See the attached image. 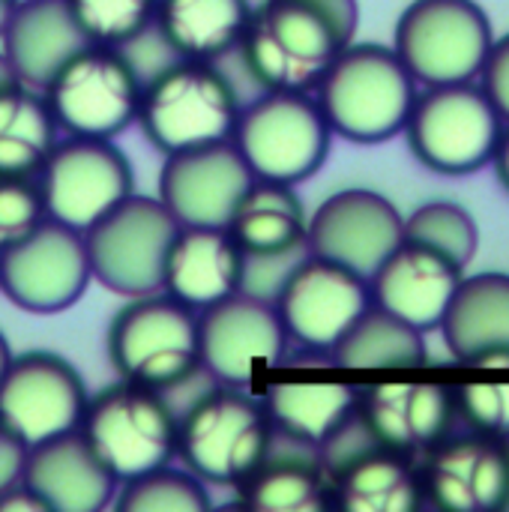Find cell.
I'll use <instances>...</instances> for the list:
<instances>
[{
	"instance_id": "6da1fadb",
	"label": "cell",
	"mask_w": 509,
	"mask_h": 512,
	"mask_svg": "<svg viewBox=\"0 0 509 512\" xmlns=\"http://www.w3.org/2000/svg\"><path fill=\"white\" fill-rule=\"evenodd\" d=\"M357 0H261L237 45L264 90L312 93L333 60L354 42Z\"/></svg>"
},
{
	"instance_id": "7a4b0ae2",
	"label": "cell",
	"mask_w": 509,
	"mask_h": 512,
	"mask_svg": "<svg viewBox=\"0 0 509 512\" xmlns=\"http://www.w3.org/2000/svg\"><path fill=\"white\" fill-rule=\"evenodd\" d=\"M312 93L333 135L354 144H381L405 129L417 81L393 48L351 42Z\"/></svg>"
},
{
	"instance_id": "3957f363",
	"label": "cell",
	"mask_w": 509,
	"mask_h": 512,
	"mask_svg": "<svg viewBox=\"0 0 509 512\" xmlns=\"http://www.w3.org/2000/svg\"><path fill=\"white\" fill-rule=\"evenodd\" d=\"M243 105L231 78L213 60H186L159 69L141 87L135 123L159 153H180L228 141Z\"/></svg>"
},
{
	"instance_id": "277c9868",
	"label": "cell",
	"mask_w": 509,
	"mask_h": 512,
	"mask_svg": "<svg viewBox=\"0 0 509 512\" xmlns=\"http://www.w3.org/2000/svg\"><path fill=\"white\" fill-rule=\"evenodd\" d=\"M273 432L261 399L225 384L177 417V459L201 483L237 489L267 459Z\"/></svg>"
},
{
	"instance_id": "5b68a950",
	"label": "cell",
	"mask_w": 509,
	"mask_h": 512,
	"mask_svg": "<svg viewBox=\"0 0 509 512\" xmlns=\"http://www.w3.org/2000/svg\"><path fill=\"white\" fill-rule=\"evenodd\" d=\"M108 360L123 381L174 390L201 369L198 312L165 291L132 297L108 324Z\"/></svg>"
},
{
	"instance_id": "8992f818",
	"label": "cell",
	"mask_w": 509,
	"mask_h": 512,
	"mask_svg": "<svg viewBox=\"0 0 509 512\" xmlns=\"http://www.w3.org/2000/svg\"><path fill=\"white\" fill-rule=\"evenodd\" d=\"M231 141L255 177L297 186L327 162L333 129L315 93L264 90L240 111Z\"/></svg>"
},
{
	"instance_id": "52a82bcc",
	"label": "cell",
	"mask_w": 509,
	"mask_h": 512,
	"mask_svg": "<svg viewBox=\"0 0 509 512\" xmlns=\"http://www.w3.org/2000/svg\"><path fill=\"white\" fill-rule=\"evenodd\" d=\"M402 132L420 165L444 177H465L492 162L504 117L474 81L435 84L417 93Z\"/></svg>"
},
{
	"instance_id": "ba28073f",
	"label": "cell",
	"mask_w": 509,
	"mask_h": 512,
	"mask_svg": "<svg viewBox=\"0 0 509 512\" xmlns=\"http://www.w3.org/2000/svg\"><path fill=\"white\" fill-rule=\"evenodd\" d=\"M495 42L477 0H411L393 30V51L417 84L474 81Z\"/></svg>"
},
{
	"instance_id": "9c48e42d",
	"label": "cell",
	"mask_w": 509,
	"mask_h": 512,
	"mask_svg": "<svg viewBox=\"0 0 509 512\" xmlns=\"http://www.w3.org/2000/svg\"><path fill=\"white\" fill-rule=\"evenodd\" d=\"M117 483L177 459V414L165 393L123 381L90 396L78 426Z\"/></svg>"
},
{
	"instance_id": "30bf717a",
	"label": "cell",
	"mask_w": 509,
	"mask_h": 512,
	"mask_svg": "<svg viewBox=\"0 0 509 512\" xmlns=\"http://www.w3.org/2000/svg\"><path fill=\"white\" fill-rule=\"evenodd\" d=\"M177 219L159 198L132 192L84 231L93 279L126 300L162 291Z\"/></svg>"
},
{
	"instance_id": "8fae6325",
	"label": "cell",
	"mask_w": 509,
	"mask_h": 512,
	"mask_svg": "<svg viewBox=\"0 0 509 512\" xmlns=\"http://www.w3.org/2000/svg\"><path fill=\"white\" fill-rule=\"evenodd\" d=\"M141 78L123 48L84 45L45 84L57 129L81 138H117L141 105Z\"/></svg>"
},
{
	"instance_id": "7c38bea8",
	"label": "cell",
	"mask_w": 509,
	"mask_h": 512,
	"mask_svg": "<svg viewBox=\"0 0 509 512\" xmlns=\"http://www.w3.org/2000/svg\"><path fill=\"white\" fill-rule=\"evenodd\" d=\"M90 282L84 231L51 216L27 237L0 249V294L27 315H60L72 309Z\"/></svg>"
},
{
	"instance_id": "4fadbf2b",
	"label": "cell",
	"mask_w": 509,
	"mask_h": 512,
	"mask_svg": "<svg viewBox=\"0 0 509 512\" xmlns=\"http://www.w3.org/2000/svg\"><path fill=\"white\" fill-rule=\"evenodd\" d=\"M36 177L48 216L75 231H87L135 192V171L114 138L57 141Z\"/></svg>"
},
{
	"instance_id": "5bb4252c",
	"label": "cell",
	"mask_w": 509,
	"mask_h": 512,
	"mask_svg": "<svg viewBox=\"0 0 509 512\" xmlns=\"http://www.w3.org/2000/svg\"><path fill=\"white\" fill-rule=\"evenodd\" d=\"M285 333L306 351H333L348 327L372 306L369 279L318 255H306L273 300Z\"/></svg>"
},
{
	"instance_id": "9a60e30c",
	"label": "cell",
	"mask_w": 509,
	"mask_h": 512,
	"mask_svg": "<svg viewBox=\"0 0 509 512\" xmlns=\"http://www.w3.org/2000/svg\"><path fill=\"white\" fill-rule=\"evenodd\" d=\"M90 393L81 372L60 354H15L0 378V423L30 447L81 426Z\"/></svg>"
},
{
	"instance_id": "2e32d148",
	"label": "cell",
	"mask_w": 509,
	"mask_h": 512,
	"mask_svg": "<svg viewBox=\"0 0 509 512\" xmlns=\"http://www.w3.org/2000/svg\"><path fill=\"white\" fill-rule=\"evenodd\" d=\"M405 240V216L375 189H339L306 222L312 255L369 279Z\"/></svg>"
},
{
	"instance_id": "e0dca14e",
	"label": "cell",
	"mask_w": 509,
	"mask_h": 512,
	"mask_svg": "<svg viewBox=\"0 0 509 512\" xmlns=\"http://www.w3.org/2000/svg\"><path fill=\"white\" fill-rule=\"evenodd\" d=\"M198 342L201 369L228 387H243L258 369H273L291 345L276 306L246 291L198 312Z\"/></svg>"
},
{
	"instance_id": "ac0fdd59",
	"label": "cell",
	"mask_w": 509,
	"mask_h": 512,
	"mask_svg": "<svg viewBox=\"0 0 509 512\" xmlns=\"http://www.w3.org/2000/svg\"><path fill=\"white\" fill-rule=\"evenodd\" d=\"M252 171L234 141H216L168 153L159 168V201L177 225L225 228L240 195L252 183Z\"/></svg>"
},
{
	"instance_id": "d6986e66",
	"label": "cell",
	"mask_w": 509,
	"mask_h": 512,
	"mask_svg": "<svg viewBox=\"0 0 509 512\" xmlns=\"http://www.w3.org/2000/svg\"><path fill=\"white\" fill-rule=\"evenodd\" d=\"M423 456L417 468L423 504L441 512H504L509 468L498 438L447 435Z\"/></svg>"
},
{
	"instance_id": "ffe728a7",
	"label": "cell",
	"mask_w": 509,
	"mask_h": 512,
	"mask_svg": "<svg viewBox=\"0 0 509 512\" xmlns=\"http://www.w3.org/2000/svg\"><path fill=\"white\" fill-rule=\"evenodd\" d=\"M357 411L387 450L408 459L444 441L459 417L453 390L426 381H387L366 387L357 396Z\"/></svg>"
},
{
	"instance_id": "44dd1931",
	"label": "cell",
	"mask_w": 509,
	"mask_h": 512,
	"mask_svg": "<svg viewBox=\"0 0 509 512\" xmlns=\"http://www.w3.org/2000/svg\"><path fill=\"white\" fill-rule=\"evenodd\" d=\"M24 483L48 512H99L114 504L117 477L81 429L54 435L27 450Z\"/></svg>"
},
{
	"instance_id": "7402d4cb",
	"label": "cell",
	"mask_w": 509,
	"mask_h": 512,
	"mask_svg": "<svg viewBox=\"0 0 509 512\" xmlns=\"http://www.w3.org/2000/svg\"><path fill=\"white\" fill-rule=\"evenodd\" d=\"M438 330L459 363L509 369V273L462 276Z\"/></svg>"
},
{
	"instance_id": "603a6c76",
	"label": "cell",
	"mask_w": 509,
	"mask_h": 512,
	"mask_svg": "<svg viewBox=\"0 0 509 512\" xmlns=\"http://www.w3.org/2000/svg\"><path fill=\"white\" fill-rule=\"evenodd\" d=\"M462 276L465 270L453 261L402 240V246L369 276V291L375 306L429 333L438 330Z\"/></svg>"
},
{
	"instance_id": "cb8c5ba5",
	"label": "cell",
	"mask_w": 509,
	"mask_h": 512,
	"mask_svg": "<svg viewBox=\"0 0 509 512\" xmlns=\"http://www.w3.org/2000/svg\"><path fill=\"white\" fill-rule=\"evenodd\" d=\"M243 249L228 228L180 225L162 273V291L201 312L243 288Z\"/></svg>"
},
{
	"instance_id": "d4e9b609",
	"label": "cell",
	"mask_w": 509,
	"mask_h": 512,
	"mask_svg": "<svg viewBox=\"0 0 509 512\" xmlns=\"http://www.w3.org/2000/svg\"><path fill=\"white\" fill-rule=\"evenodd\" d=\"M0 45L12 75L27 87L45 90L57 69L90 42L75 27L63 0H36L12 9Z\"/></svg>"
},
{
	"instance_id": "484cf974",
	"label": "cell",
	"mask_w": 509,
	"mask_h": 512,
	"mask_svg": "<svg viewBox=\"0 0 509 512\" xmlns=\"http://www.w3.org/2000/svg\"><path fill=\"white\" fill-rule=\"evenodd\" d=\"M237 489L240 507L252 512H324L333 507L318 444L297 441L294 453H285L276 432L267 459Z\"/></svg>"
},
{
	"instance_id": "4316f807",
	"label": "cell",
	"mask_w": 509,
	"mask_h": 512,
	"mask_svg": "<svg viewBox=\"0 0 509 512\" xmlns=\"http://www.w3.org/2000/svg\"><path fill=\"white\" fill-rule=\"evenodd\" d=\"M306 222L309 213L291 183L252 177L225 228L243 255H285L309 249Z\"/></svg>"
},
{
	"instance_id": "83f0119b",
	"label": "cell",
	"mask_w": 509,
	"mask_h": 512,
	"mask_svg": "<svg viewBox=\"0 0 509 512\" xmlns=\"http://www.w3.org/2000/svg\"><path fill=\"white\" fill-rule=\"evenodd\" d=\"M249 12V0H156L153 27L177 57L216 63L237 51Z\"/></svg>"
},
{
	"instance_id": "f1b7e54d",
	"label": "cell",
	"mask_w": 509,
	"mask_h": 512,
	"mask_svg": "<svg viewBox=\"0 0 509 512\" xmlns=\"http://www.w3.org/2000/svg\"><path fill=\"white\" fill-rule=\"evenodd\" d=\"M333 507L342 512H417L423 489L408 456L375 450L330 477Z\"/></svg>"
},
{
	"instance_id": "f546056e",
	"label": "cell",
	"mask_w": 509,
	"mask_h": 512,
	"mask_svg": "<svg viewBox=\"0 0 509 512\" xmlns=\"http://www.w3.org/2000/svg\"><path fill=\"white\" fill-rule=\"evenodd\" d=\"M57 123L42 90L0 81V177H36L54 150Z\"/></svg>"
},
{
	"instance_id": "4dcf8cb0",
	"label": "cell",
	"mask_w": 509,
	"mask_h": 512,
	"mask_svg": "<svg viewBox=\"0 0 509 512\" xmlns=\"http://www.w3.org/2000/svg\"><path fill=\"white\" fill-rule=\"evenodd\" d=\"M333 366L369 372V369H420L429 363L426 333L396 318L381 306H369L348 333L330 351Z\"/></svg>"
},
{
	"instance_id": "1f68e13d",
	"label": "cell",
	"mask_w": 509,
	"mask_h": 512,
	"mask_svg": "<svg viewBox=\"0 0 509 512\" xmlns=\"http://www.w3.org/2000/svg\"><path fill=\"white\" fill-rule=\"evenodd\" d=\"M360 390L339 381H282L261 396L273 426L285 435L321 444L354 408Z\"/></svg>"
},
{
	"instance_id": "d6a6232c",
	"label": "cell",
	"mask_w": 509,
	"mask_h": 512,
	"mask_svg": "<svg viewBox=\"0 0 509 512\" xmlns=\"http://www.w3.org/2000/svg\"><path fill=\"white\" fill-rule=\"evenodd\" d=\"M405 243L423 246L459 270H465L480 249V228L477 219L453 201H429L405 216Z\"/></svg>"
},
{
	"instance_id": "836d02e7",
	"label": "cell",
	"mask_w": 509,
	"mask_h": 512,
	"mask_svg": "<svg viewBox=\"0 0 509 512\" xmlns=\"http://www.w3.org/2000/svg\"><path fill=\"white\" fill-rule=\"evenodd\" d=\"M210 507L207 483L171 465L123 480L114 495V510L120 512H207Z\"/></svg>"
},
{
	"instance_id": "e575fe53",
	"label": "cell",
	"mask_w": 509,
	"mask_h": 512,
	"mask_svg": "<svg viewBox=\"0 0 509 512\" xmlns=\"http://www.w3.org/2000/svg\"><path fill=\"white\" fill-rule=\"evenodd\" d=\"M90 45L123 48L153 27L156 0H63Z\"/></svg>"
},
{
	"instance_id": "d590c367",
	"label": "cell",
	"mask_w": 509,
	"mask_h": 512,
	"mask_svg": "<svg viewBox=\"0 0 509 512\" xmlns=\"http://www.w3.org/2000/svg\"><path fill=\"white\" fill-rule=\"evenodd\" d=\"M48 219L39 177H0V249Z\"/></svg>"
},
{
	"instance_id": "8d00e7d4",
	"label": "cell",
	"mask_w": 509,
	"mask_h": 512,
	"mask_svg": "<svg viewBox=\"0 0 509 512\" xmlns=\"http://www.w3.org/2000/svg\"><path fill=\"white\" fill-rule=\"evenodd\" d=\"M456 414L486 438L509 435V384H462L453 390Z\"/></svg>"
},
{
	"instance_id": "74e56055",
	"label": "cell",
	"mask_w": 509,
	"mask_h": 512,
	"mask_svg": "<svg viewBox=\"0 0 509 512\" xmlns=\"http://www.w3.org/2000/svg\"><path fill=\"white\" fill-rule=\"evenodd\" d=\"M480 81H483L480 87L486 90L498 114L509 123V33L492 42L486 63L480 69Z\"/></svg>"
},
{
	"instance_id": "f35d334b",
	"label": "cell",
	"mask_w": 509,
	"mask_h": 512,
	"mask_svg": "<svg viewBox=\"0 0 509 512\" xmlns=\"http://www.w3.org/2000/svg\"><path fill=\"white\" fill-rule=\"evenodd\" d=\"M27 450H30V444L21 441L9 426L0 423V495L24 480Z\"/></svg>"
},
{
	"instance_id": "ab89813d",
	"label": "cell",
	"mask_w": 509,
	"mask_h": 512,
	"mask_svg": "<svg viewBox=\"0 0 509 512\" xmlns=\"http://www.w3.org/2000/svg\"><path fill=\"white\" fill-rule=\"evenodd\" d=\"M0 512H48L45 501L21 480L18 486L6 489L0 495Z\"/></svg>"
},
{
	"instance_id": "60d3db41",
	"label": "cell",
	"mask_w": 509,
	"mask_h": 512,
	"mask_svg": "<svg viewBox=\"0 0 509 512\" xmlns=\"http://www.w3.org/2000/svg\"><path fill=\"white\" fill-rule=\"evenodd\" d=\"M489 165H495V174H498L501 186L509 192V129L501 132V141H498V147H495Z\"/></svg>"
},
{
	"instance_id": "b9f144b4",
	"label": "cell",
	"mask_w": 509,
	"mask_h": 512,
	"mask_svg": "<svg viewBox=\"0 0 509 512\" xmlns=\"http://www.w3.org/2000/svg\"><path fill=\"white\" fill-rule=\"evenodd\" d=\"M12 357H15V354H12V348H9V339H6V336L0 333V378H3V372L9 369Z\"/></svg>"
},
{
	"instance_id": "7bdbcfd3",
	"label": "cell",
	"mask_w": 509,
	"mask_h": 512,
	"mask_svg": "<svg viewBox=\"0 0 509 512\" xmlns=\"http://www.w3.org/2000/svg\"><path fill=\"white\" fill-rule=\"evenodd\" d=\"M9 15H12V6H9L6 0H0V36H3V27H6V21H9Z\"/></svg>"
},
{
	"instance_id": "ee69618b",
	"label": "cell",
	"mask_w": 509,
	"mask_h": 512,
	"mask_svg": "<svg viewBox=\"0 0 509 512\" xmlns=\"http://www.w3.org/2000/svg\"><path fill=\"white\" fill-rule=\"evenodd\" d=\"M9 78H15V75H12V69H9V63H6V57H3V51H0V81H9Z\"/></svg>"
},
{
	"instance_id": "f6af8a7d",
	"label": "cell",
	"mask_w": 509,
	"mask_h": 512,
	"mask_svg": "<svg viewBox=\"0 0 509 512\" xmlns=\"http://www.w3.org/2000/svg\"><path fill=\"white\" fill-rule=\"evenodd\" d=\"M498 441H501V447H504V453H507V468H509V435L498 438ZM504 512H509V486H507V501H504Z\"/></svg>"
},
{
	"instance_id": "bcb514c9",
	"label": "cell",
	"mask_w": 509,
	"mask_h": 512,
	"mask_svg": "<svg viewBox=\"0 0 509 512\" xmlns=\"http://www.w3.org/2000/svg\"><path fill=\"white\" fill-rule=\"evenodd\" d=\"M6 3H9V6L15 9V6H27V3H36V0H6Z\"/></svg>"
}]
</instances>
